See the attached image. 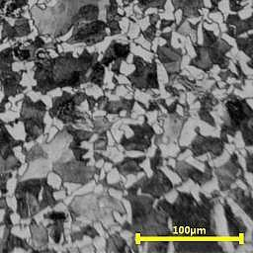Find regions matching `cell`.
Listing matches in <instances>:
<instances>
[{
    "mask_svg": "<svg viewBox=\"0 0 253 253\" xmlns=\"http://www.w3.org/2000/svg\"><path fill=\"white\" fill-rule=\"evenodd\" d=\"M30 0H0V15L13 20L23 16Z\"/></svg>",
    "mask_w": 253,
    "mask_h": 253,
    "instance_id": "cell-12",
    "label": "cell"
},
{
    "mask_svg": "<svg viewBox=\"0 0 253 253\" xmlns=\"http://www.w3.org/2000/svg\"><path fill=\"white\" fill-rule=\"evenodd\" d=\"M202 24V23H201ZM203 43L191 40L190 42L196 52V56L189 60V65L201 69L204 72H210L214 66H218L220 70L227 69L231 62V58L226 55L232 48L224 39L216 36L212 31L207 30L202 24Z\"/></svg>",
    "mask_w": 253,
    "mask_h": 253,
    "instance_id": "cell-3",
    "label": "cell"
},
{
    "mask_svg": "<svg viewBox=\"0 0 253 253\" xmlns=\"http://www.w3.org/2000/svg\"><path fill=\"white\" fill-rule=\"evenodd\" d=\"M172 36H173V30H170L168 32H160L159 33V38L165 40L166 42H171L172 40Z\"/></svg>",
    "mask_w": 253,
    "mask_h": 253,
    "instance_id": "cell-32",
    "label": "cell"
},
{
    "mask_svg": "<svg viewBox=\"0 0 253 253\" xmlns=\"http://www.w3.org/2000/svg\"><path fill=\"white\" fill-rule=\"evenodd\" d=\"M81 231L83 232L84 235H87V236H89L91 238H94V237H96L98 235V231L96 230V228L91 226V225H85L84 227H82Z\"/></svg>",
    "mask_w": 253,
    "mask_h": 253,
    "instance_id": "cell-31",
    "label": "cell"
},
{
    "mask_svg": "<svg viewBox=\"0 0 253 253\" xmlns=\"http://www.w3.org/2000/svg\"><path fill=\"white\" fill-rule=\"evenodd\" d=\"M199 117H200V119H201L202 121L208 123V124L211 125V126H215V122H214V119H213V117L211 116V112L200 109V111H199Z\"/></svg>",
    "mask_w": 253,
    "mask_h": 253,
    "instance_id": "cell-27",
    "label": "cell"
},
{
    "mask_svg": "<svg viewBox=\"0 0 253 253\" xmlns=\"http://www.w3.org/2000/svg\"><path fill=\"white\" fill-rule=\"evenodd\" d=\"M134 70L126 76L131 86L140 91L159 88L157 60L153 55L151 61H146L139 55L132 56Z\"/></svg>",
    "mask_w": 253,
    "mask_h": 253,
    "instance_id": "cell-5",
    "label": "cell"
},
{
    "mask_svg": "<svg viewBox=\"0 0 253 253\" xmlns=\"http://www.w3.org/2000/svg\"><path fill=\"white\" fill-rule=\"evenodd\" d=\"M125 17L124 14L119 13V2L118 0H109L105 9V21L118 20L121 21Z\"/></svg>",
    "mask_w": 253,
    "mask_h": 253,
    "instance_id": "cell-20",
    "label": "cell"
},
{
    "mask_svg": "<svg viewBox=\"0 0 253 253\" xmlns=\"http://www.w3.org/2000/svg\"><path fill=\"white\" fill-rule=\"evenodd\" d=\"M145 156H139L136 158H125L124 161H122L120 164L118 163L116 168L119 172H121L123 175H136L138 172H142L143 169L140 168V163H142L145 160Z\"/></svg>",
    "mask_w": 253,
    "mask_h": 253,
    "instance_id": "cell-17",
    "label": "cell"
},
{
    "mask_svg": "<svg viewBox=\"0 0 253 253\" xmlns=\"http://www.w3.org/2000/svg\"><path fill=\"white\" fill-rule=\"evenodd\" d=\"M149 165L152 171L159 169L160 166L162 165V156L159 148H157L155 151V154L151 158H149Z\"/></svg>",
    "mask_w": 253,
    "mask_h": 253,
    "instance_id": "cell-26",
    "label": "cell"
},
{
    "mask_svg": "<svg viewBox=\"0 0 253 253\" xmlns=\"http://www.w3.org/2000/svg\"><path fill=\"white\" fill-rule=\"evenodd\" d=\"M3 20H4V17H3V16H1V15H0V26H1V25H2V22H3Z\"/></svg>",
    "mask_w": 253,
    "mask_h": 253,
    "instance_id": "cell-36",
    "label": "cell"
},
{
    "mask_svg": "<svg viewBox=\"0 0 253 253\" xmlns=\"http://www.w3.org/2000/svg\"><path fill=\"white\" fill-rule=\"evenodd\" d=\"M223 209H224V214H225L227 225H228V234L233 236H238L239 234L246 232V225L244 224V222L240 217L235 215V213L232 211L227 202L224 203Z\"/></svg>",
    "mask_w": 253,
    "mask_h": 253,
    "instance_id": "cell-15",
    "label": "cell"
},
{
    "mask_svg": "<svg viewBox=\"0 0 253 253\" xmlns=\"http://www.w3.org/2000/svg\"><path fill=\"white\" fill-rule=\"evenodd\" d=\"M210 2H211V7L207 8L208 16H210L211 14H214V13H221L222 14L221 10L218 7V5L220 3L219 0H210Z\"/></svg>",
    "mask_w": 253,
    "mask_h": 253,
    "instance_id": "cell-30",
    "label": "cell"
},
{
    "mask_svg": "<svg viewBox=\"0 0 253 253\" xmlns=\"http://www.w3.org/2000/svg\"><path fill=\"white\" fill-rule=\"evenodd\" d=\"M187 53L184 47H174L171 42H165L157 46L155 57L158 58L166 70L167 76L179 75L181 73V65L184 55Z\"/></svg>",
    "mask_w": 253,
    "mask_h": 253,
    "instance_id": "cell-7",
    "label": "cell"
},
{
    "mask_svg": "<svg viewBox=\"0 0 253 253\" xmlns=\"http://www.w3.org/2000/svg\"><path fill=\"white\" fill-rule=\"evenodd\" d=\"M128 55H130V43H123L117 40H113L104 51L103 57L99 61L105 67H109L116 60L126 61Z\"/></svg>",
    "mask_w": 253,
    "mask_h": 253,
    "instance_id": "cell-11",
    "label": "cell"
},
{
    "mask_svg": "<svg viewBox=\"0 0 253 253\" xmlns=\"http://www.w3.org/2000/svg\"><path fill=\"white\" fill-rule=\"evenodd\" d=\"M1 40L2 41H16L17 39L28 37L32 33L29 18L19 16L14 19V24L11 25L5 18L2 22Z\"/></svg>",
    "mask_w": 253,
    "mask_h": 253,
    "instance_id": "cell-9",
    "label": "cell"
},
{
    "mask_svg": "<svg viewBox=\"0 0 253 253\" xmlns=\"http://www.w3.org/2000/svg\"><path fill=\"white\" fill-rule=\"evenodd\" d=\"M3 42H4V41H2V40H1V39H0V45H1V44H2V43H3Z\"/></svg>",
    "mask_w": 253,
    "mask_h": 253,
    "instance_id": "cell-37",
    "label": "cell"
},
{
    "mask_svg": "<svg viewBox=\"0 0 253 253\" xmlns=\"http://www.w3.org/2000/svg\"><path fill=\"white\" fill-rule=\"evenodd\" d=\"M122 3H123V6L124 7H128L129 5L133 4L134 2H136V6L137 8L139 9L140 13L144 16L145 13L147 12V10L149 9L148 7V3H149V0H121Z\"/></svg>",
    "mask_w": 253,
    "mask_h": 253,
    "instance_id": "cell-22",
    "label": "cell"
},
{
    "mask_svg": "<svg viewBox=\"0 0 253 253\" xmlns=\"http://www.w3.org/2000/svg\"><path fill=\"white\" fill-rule=\"evenodd\" d=\"M237 48L239 51L243 52L245 55H247L250 59H252V42H253V37L251 31L248 32V36L245 38H242L241 36L236 37L234 39Z\"/></svg>",
    "mask_w": 253,
    "mask_h": 253,
    "instance_id": "cell-19",
    "label": "cell"
},
{
    "mask_svg": "<svg viewBox=\"0 0 253 253\" xmlns=\"http://www.w3.org/2000/svg\"><path fill=\"white\" fill-rule=\"evenodd\" d=\"M166 2L167 0H149L148 7L152 9H157L158 12H164Z\"/></svg>",
    "mask_w": 253,
    "mask_h": 253,
    "instance_id": "cell-28",
    "label": "cell"
},
{
    "mask_svg": "<svg viewBox=\"0 0 253 253\" xmlns=\"http://www.w3.org/2000/svg\"><path fill=\"white\" fill-rule=\"evenodd\" d=\"M157 30H158V29H157V25H152V24H150L145 30L141 31V32L139 33V35L142 36V37L144 38V40H145L147 42L152 43L153 41H154V39H155L156 36H157Z\"/></svg>",
    "mask_w": 253,
    "mask_h": 253,
    "instance_id": "cell-21",
    "label": "cell"
},
{
    "mask_svg": "<svg viewBox=\"0 0 253 253\" xmlns=\"http://www.w3.org/2000/svg\"><path fill=\"white\" fill-rule=\"evenodd\" d=\"M219 1H220V2H221V1H222V0H219Z\"/></svg>",
    "mask_w": 253,
    "mask_h": 253,
    "instance_id": "cell-38",
    "label": "cell"
},
{
    "mask_svg": "<svg viewBox=\"0 0 253 253\" xmlns=\"http://www.w3.org/2000/svg\"><path fill=\"white\" fill-rule=\"evenodd\" d=\"M86 100H87V103H88L87 105H88L90 111L93 112L94 108H95L96 105H97V99H95V97L92 96V95H89V96L86 95Z\"/></svg>",
    "mask_w": 253,
    "mask_h": 253,
    "instance_id": "cell-33",
    "label": "cell"
},
{
    "mask_svg": "<svg viewBox=\"0 0 253 253\" xmlns=\"http://www.w3.org/2000/svg\"><path fill=\"white\" fill-rule=\"evenodd\" d=\"M173 6V13L181 11V20L174 27L181 26L189 19H200L203 16L202 11L206 8L204 0H170Z\"/></svg>",
    "mask_w": 253,
    "mask_h": 253,
    "instance_id": "cell-10",
    "label": "cell"
},
{
    "mask_svg": "<svg viewBox=\"0 0 253 253\" xmlns=\"http://www.w3.org/2000/svg\"><path fill=\"white\" fill-rule=\"evenodd\" d=\"M109 102V99H108V97H106V96H100V98L99 99H97V105L96 106H98V108L100 109V110H104V108L106 107V105H107V103Z\"/></svg>",
    "mask_w": 253,
    "mask_h": 253,
    "instance_id": "cell-34",
    "label": "cell"
},
{
    "mask_svg": "<svg viewBox=\"0 0 253 253\" xmlns=\"http://www.w3.org/2000/svg\"><path fill=\"white\" fill-rule=\"evenodd\" d=\"M167 241H155V242H148V251L152 252H165L167 251L168 247Z\"/></svg>",
    "mask_w": 253,
    "mask_h": 253,
    "instance_id": "cell-24",
    "label": "cell"
},
{
    "mask_svg": "<svg viewBox=\"0 0 253 253\" xmlns=\"http://www.w3.org/2000/svg\"><path fill=\"white\" fill-rule=\"evenodd\" d=\"M160 19H161V17L159 15V13H153L148 16L149 24H152V25H157V23L159 22Z\"/></svg>",
    "mask_w": 253,
    "mask_h": 253,
    "instance_id": "cell-35",
    "label": "cell"
},
{
    "mask_svg": "<svg viewBox=\"0 0 253 253\" xmlns=\"http://www.w3.org/2000/svg\"><path fill=\"white\" fill-rule=\"evenodd\" d=\"M105 68L106 67L99 60H97L93 64L91 71L89 73V77H88L89 82L98 87H103L104 78H105Z\"/></svg>",
    "mask_w": 253,
    "mask_h": 253,
    "instance_id": "cell-18",
    "label": "cell"
},
{
    "mask_svg": "<svg viewBox=\"0 0 253 253\" xmlns=\"http://www.w3.org/2000/svg\"><path fill=\"white\" fill-rule=\"evenodd\" d=\"M225 25H231L235 29L236 37H239L245 33L252 31L253 29V16L242 19L238 13L228 14L226 19L224 20Z\"/></svg>",
    "mask_w": 253,
    "mask_h": 253,
    "instance_id": "cell-14",
    "label": "cell"
},
{
    "mask_svg": "<svg viewBox=\"0 0 253 253\" xmlns=\"http://www.w3.org/2000/svg\"><path fill=\"white\" fill-rule=\"evenodd\" d=\"M139 189L142 193L150 195L151 198L159 199L161 196L172 191L173 185L159 168L153 171V176L151 178H144Z\"/></svg>",
    "mask_w": 253,
    "mask_h": 253,
    "instance_id": "cell-8",
    "label": "cell"
},
{
    "mask_svg": "<svg viewBox=\"0 0 253 253\" xmlns=\"http://www.w3.org/2000/svg\"><path fill=\"white\" fill-rule=\"evenodd\" d=\"M29 227L34 244L33 246H45L48 242V232L46 227L42 223H38L35 219L31 220Z\"/></svg>",
    "mask_w": 253,
    "mask_h": 253,
    "instance_id": "cell-16",
    "label": "cell"
},
{
    "mask_svg": "<svg viewBox=\"0 0 253 253\" xmlns=\"http://www.w3.org/2000/svg\"><path fill=\"white\" fill-rule=\"evenodd\" d=\"M107 23V27L109 30V36L111 37H115V36H119L122 35L123 31L120 25V21L118 20H111L106 22Z\"/></svg>",
    "mask_w": 253,
    "mask_h": 253,
    "instance_id": "cell-23",
    "label": "cell"
},
{
    "mask_svg": "<svg viewBox=\"0 0 253 253\" xmlns=\"http://www.w3.org/2000/svg\"><path fill=\"white\" fill-rule=\"evenodd\" d=\"M228 5L232 13H239L248 5V2L244 0H228Z\"/></svg>",
    "mask_w": 253,
    "mask_h": 253,
    "instance_id": "cell-25",
    "label": "cell"
},
{
    "mask_svg": "<svg viewBox=\"0 0 253 253\" xmlns=\"http://www.w3.org/2000/svg\"><path fill=\"white\" fill-rule=\"evenodd\" d=\"M72 29L71 36L65 41H60V43H85L87 46H93L102 42L107 37H109L107 23L104 19L83 22L74 26Z\"/></svg>",
    "mask_w": 253,
    "mask_h": 253,
    "instance_id": "cell-6",
    "label": "cell"
},
{
    "mask_svg": "<svg viewBox=\"0 0 253 253\" xmlns=\"http://www.w3.org/2000/svg\"><path fill=\"white\" fill-rule=\"evenodd\" d=\"M109 0H55L52 6L36 3L28 9L38 35L58 40L74 26L104 19Z\"/></svg>",
    "mask_w": 253,
    "mask_h": 253,
    "instance_id": "cell-2",
    "label": "cell"
},
{
    "mask_svg": "<svg viewBox=\"0 0 253 253\" xmlns=\"http://www.w3.org/2000/svg\"><path fill=\"white\" fill-rule=\"evenodd\" d=\"M175 246V250L180 251H221L222 248L219 247L217 242H197V241H176L173 242Z\"/></svg>",
    "mask_w": 253,
    "mask_h": 253,
    "instance_id": "cell-13",
    "label": "cell"
},
{
    "mask_svg": "<svg viewBox=\"0 0 253 253\" xmlns=\"http://www.w3.org/2000/svg\"><path fill=\"white\" fill-rule=\"evenodd\" d=\"M97 60L99 52H90L86 47L82 48L78 56L67 51L53 57H35L33 71L36 85L32 87V91L45 95L56 88H78L89 82V73Z\"/></svg>",
    "mask_w": 253,
    "mask_h": 253,
    "instance_id": "cell-1",
    "label": "cell"
},
{
    "mask_svg": "<svg viewBox=\"0 0 253 253\" xmlns=\"http://www.w3.org/2000/svg\"><path fill=\"white\" fill-rule=\"evenodd\" d=\"M176 19L173 20H168V19H160L159 20V32H163L166 28L173 27L176 25Z\"/></svg>",
    "mask_w": 253,
    "mask_h": 253,
    "instance_id": "cell-29",
    "label": "cell"
},
{
    "mask_svg": "<svg viewBox=\"0 0 253 253\" xmlns=\"http://www.w3.org/2000/svg\"><path fill=\"white\" fill-rule=\"evenodd\" d=\"M15 61L12 45L0 51V85L3 98L7 100L23 94L27 90V87L21 84L26 70H14L13 64Z\"/></svg>",
    "mask_w": 253,
    "mask_h": 253,
    "instance_id": "cell-4",
    "label": "cell"
}]
</instances>
